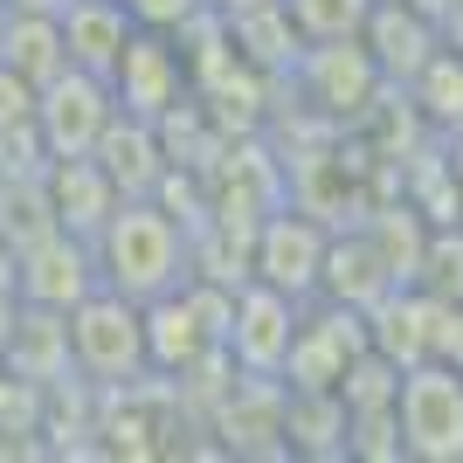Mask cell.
Here are the masks:
<instances>
[{
  "instance_id": "6da1fadb",
  "label": "cell",
  "mask_w": 463,
  "mask_h": 463,
  "mask_svg": "<svg viewBox=\"0 0 463 463\" xmlns=\"http://www.w3.org/2000/svg\"><path fill=\"white\" fill-rule=\"evenodd\" d=\"M90 256H97V284L132 298V305L187 284V229L174 222V208H159L153 194L146 201H118L104 214V229L90 235Z\"/></svg>"
},
{
  "instance_id": "7a4b0ae2",
  "label": "cell",
  "mask_w": 463,
  "mask_h": 463,
  "mask_svg": "<svg viewBox=\"0 0 463 463\" xmlns=\"http://www.w3.org/2000/svg\"><path fill=\"white\" fill-rule=\"evenodd\" d=\"M70 318V373L90 387H132L146 367V311L132 298H118V290L97 284L90 298L62 311Z\"/></svg>"
},
{
  "instance_id": "3957f363",
  "label": "cell",
  "mask_w": 463,
  "mask_h": 463,
  "mask_svg": "<svg viewBox=\"0 0 463 463\" xmlns=\"http://www.w3.org/2000/svg\"><path fill=\"white\" fill-rule=\"evenodd\" d=\"M394 422H402L408 463H463V367H449V360L402 367Z\"/></svg>"
},
{
  "instance_id": "277c9868",
  "label": "cell",
  "mask_w": 463,
  "mask_h": 463,
  "mask_svg": "<svg viewBox=\"0 0 463 463\" xmlns=\"http://www.w3.org/2000/svg\"><path fill=\"white\" fill-rule=\"evenodd\" d=\"M290 83L305 90V104L326 125H367L373 104L387 97L381 70H373L367 42L346 35V42H305V56H298V70H290Z\"/></svg>"
},
{
  "instance_id": "5b68a950",
  "label": "cell",
  "mask_w": 463,
  "mask_h": 463,
  "mask_svg": "<svg viewBox=\"0 0 463 463\" xmlns=\"http://www.w3.org/2000/svg\"><path fill=\"white\" fill-rule=\"evenodd\" d=\"M326 242H332V229L318 214H305L298 201H277V208L256 222L250 277L305 305V298H318V277H326Z\"/></svg>"
},
{
  "instance_id": "8992f818",
  "label": "cell",
  "mask_w": 463,
  "mask_h": 463,
  "mask_svg": "<svg viewBox=\"0 0 463 463\" xmlns=\"http://www.w3.org/2000/svg\"><path fill=\"white\" fill-rule=\"evenodd\" d=\"M367 311L360 305H339V298H305L298 311V332H290V353H284V387H339V373L367 353Z\"/></svg>"
},
{
  "instance_id": "52a82bcc",
  "label": "cell",
  "mask_w": 463,
  "mask_h": 463,
  "mask_svg": "<svg viewBox=\"0 0 463 463\" xmlns=\"http://www.w3.org/2000/svg\"><path fill=\"white\" fill-rule=\"evenodd\" d=\"M111 118H118L111 83L97 77V70H77V62H62L56 77L35 90V138H42V153H49V159L90 153Z\"/></svg>"
},
{
  "instance_id": "ba28073f",
  "label": "cell",
  "mask_w": 463,
  "mask_h": 463,
  "mask_svg": "<svg viewBox=\"0 0 463 463\" xmlns=\"http://www.w3.org/2000/svg\"><path fill=\"white\" fill-rule=\"evenodd\" d=\"M298 298H284V290L256 284V277H242L229 298V332H222V360H229L235 373H263V381H277L284 373V353H290V332H298Z\"/></svg>"
},
{
  "instance_id": "9c48e42d",
  "label": "cell",
  "mask_w": 463,
  "mask_h": 463,
  "mask_svg": "<svg viewBox=\"0 0 463 463\" xmlns=\"http://www.w3.org/2000/svg\"><path fill=\"white\" fill-rule=\"evenodd\" d=\"M111 97H118V111L153 118V125L187 97V62L174 49V28H132L125 56L111 62Z\"/></svg>"
},
{
  "instance_id": "30bf717a",
  "label": "cell",
  "mask_w": 463,
  "mask_h": 463,
  "mask_svg": "<svg viewBox=\"0 0 463 463\" xmlns=\"http://www.w3.org/2000/svg\"><path fill=\"white\" fill-rule=\"evenodd\" d=\"M97 290V256L83 235L70 229H49L35 242L14 250V298L21 305H42V311H70L77 298Z\"/></svg>"
},
{
  "instance_id": "8fae6325",
  "label": "cell",
  "mask_w": 463,
  "mask_h": 463,
  "mask_svg": "<svg viewBox=\"0 0 463 463\" xmlns=\"http://www.w3.org/2000/svg\"><path fill=\"white\" fill-rule=\"evenodd\" d=\"M360 42H367V56H373V70H381L387 90H408V83L422 77V62L443 49V28L429 14H415L408 0H373Z\"/></svg>"
},
{
  "instance_id": "7c38bea8",
  "label": "cell",
  "mask_w": 463,
  "mask_h": 463,
  "mask_svg": "<svg viewBox=\"0 0 463 463\" xmlns=\"http://www.w3.org/2000/svg\"><path fill=\"white\" fill-rule=\"evenodd\" d=\"M90 159L104 166V180L118 187V201H146V194H159V180H166V166H174L166 132H159L153 118H132V111H118L111 125H104V138L90 146Z\"/></svg>"
},
{
  "instance_id": "4fadbf2b",
  "label": "cell",
  "mask_w": 463,
  "mask_h": 463,
  "mask_svg": "<svg viewBox=\"0 0 463 463\" xmlns=\"http://www.w3.org/2000/svg\"><path fill=\"white\" fill-rule=\"evenodd\" d=\"M42 194H49L56 229L83 235V242H90V235L104 229V214L118 208V187L104 180V166H97L90 153H77V159H49V166H42Z\"/></svg>"
},
{
  "instance_id": "5bb4252c",
  "label": "cell",
  "mask_w": 463,
  "mask_h": 463,
  "mask_svg": "<svg viewBox=\"0 0 463 463\" xmlns=\"http://www.w3.org/2000/svg\"><path fill=\"white\" fill-rule=\"evenodd\" d=\"M56 21H62V56L111 83V62L125 56V42H132V28H138L132 7H125V0H70Z\"/></svg>"
},
{
  "instance_id": "9a60e30c",
  "label": "cell",
  "mask_w": 463,
  "mask_h": 463,
  "mask_svg": "<svg viewBox=\"0 0 463 463\" xmlns=\"http://www.w3.org/2000/svg\"><path fill=\"white\" fill-rule=\"evenodd\" d=\"M367 339H373V353L394 360V367L436 360V298L415 290V284H394L381 305L367 311Z\"/></svg>"
},
{
  "instance_id": "2e32d148",
  "label": "cell",
  "mask_w": 463,
  "mask_h": 463,
  "mask_svg": "<svg viewBox=\"0 0 463 463\" xmlns=\"http://www.w3.org/2000/svg\"><path fill=\"white\" fill-rule=\"evenodd\" d=\"M222 35H229V49L250 62L256 77H290L298 56H305V35H298V21L284 14V0L250 7V14H229V21H222Z\"/></svg>"
},
{
  "instance_id": "e0dca14e",
  "label": "cell",
  "mask_w": 463,
  "mask_h": 463,
  "mask_svg": "<svg viewBox=\"0 0 463 463\" xmlns=\"http://www.w3.org/2000/svg\"><path fill=\"white\" fill-rule=\"evenodd\" d=\"M387 290H394V270L381 263V250L367 242V229H353V235L332 229V242H326V277H318V298H339V305L373 311Z\"/></svg>"
},
{
  "instance_id": "ac0fdd59",
  "label": "cell",
  "mask_w": 463,
  "mask_h": 463,
  "mask_svg": "<svg viewBox=\"0 0 463 463\" xmlns=\"http://www.w3.org/2000/svg\"><path fill=\"white\" fill-rule=\"evenodd\" d=\"M284 457H346V402L332 387H284Z\"/></svg>"
},
{
  "instance_id": "d6986e66",
  "label": "cell",
  "mask_w": 463,
  "mask_h": 463,
  "mask_svg": "<svg viewBox=\"0 0 463 463\" xmlns=\"http://www.w3.org/2000/svg\"><path fill=\"white\" fill-rule=\"evenodd\" d=\"M0 62H7V70H14L21 83H49L62 70V21L56 14H42V7H14V14L0 21Z\"/></svg>"
},
{
  "instance_id": "ffe728a7",
  "label": "cell",
  "mask_w": 463,
  "mask_h": 463,
  "mask_svg": "<svg viewBox=\"0 0 463 463\" xmlns=\"http://www.w3.org/2000/svg\"><path fill=\"white\" fill-rule=\"evenodd\" d=\"M408 104H415V118H422V132H436V138H449V132H463V49H436V56L422 62V77L408 83Z\"/></svg>"
},
{
  "instance_id": "44dd1931",
  "label": "cell",
  "mask_w": 463,
  "mask_h": 463,
  "mask_svg": "<svg viewBox=\"0 0 463 463\" xmlns=\"http://www.w3.org/2000/svg\"><path fill=\"white\" fill-rule=\"evenodd\" d=\"M367 242L381 250V263L394 270V284H415V263H422V242H429V222L415 208H408L402 194L394 201H381V208H367Z\"/></svg>"
},
{
  "instance_id": "7402d4cb",
  "label": "cell",
  "mask_w": 463,
  "mask_h": 463,
  "mask_svg": "<svg viewBox=\"0 0 463 463\" xmlns=\"http://www.w3.org/2000/svg\"><path fill=\"white\" fill-rule=\"evenodd\" d=\"M415 290L443 298V305H463V222H449V229H429L422 263H415Z\"/></svg>"
},
{
  "instance_id": "603a6c76",
  "label": "cell",
  "mask_w": 463,
  "mask_h": 463,
  "mask_svg": "<svg viewBox=\"0 0 463 463\" xmlns=\"http://www.w3.org/2000/svg\"><path fill=\"white\" fill-rule=\"evenodd\" d=\"M284 14L298 21V35L305 42H346L367 28L373 0H284Z\"/></svg>"
},
{
  "instance_id": "cb8c5ba5",
  "label": "cell",
  "mask_w": 463,
  "mask_h": 463,
  "mask_svg": "<svg viewBox=\"0 0 463 463\" xmlns=\"http://www.w3.org/2000/svg\"><path fill=\"white\" fill-rule=\"evenodd\" d=\"M394 387H402V367H394L387 353L367 346L346 373H339V387H332V394L346 402V415H360V408H394Z\"/></svg>"
},
{
  "instance_id": "d4e9b609",
  "label": "cell",
  "mask_w": 463,
  "mask_h": 463,
  "mask_svg": "<svg viewBox=\"0 0 463 463\" xmlns=\"http://www.w3.org/2000/svg\"><path fill=\"white\" fill-rule=\"evenodd\" d=\"M346 457H367V463H408L394 408H360V415H346Z\"/></svg>"
},
{
  "instance_id": "484cf974",
  "label": "cell",
  "mask_w": 463,
  "mask_h": 463,
  "mask_svg": "<svg viewBox=\"0 0 463 463\" xmlns=\"http://www.w3.org/2000/svg\"><path fill=\"white\" fill-rule=\"evenodd\" d=\"M443 42H449V49H463V0H449V14H443Z\"/></svg>"
},
{
  "instance_id": "4316f807",
  "label": "cell",
  "mask_w": 463,
  "mask_h": 463,
  "mask_svg": "<svg viewBox=\"0 0 463 463\" xmlns=\"http://www.w3.org/2000/svg\"><path fill=\"white\" fill-rule=\"evenodd\" d=\"M443 159H449V174H457V187H463V132L443 138Z\"/></svg>"
},
{
  "instance_id": "83f0119b",
  "label": "cell",
  "mask_w": 463,
  "mask_h": 463,
  "mask_svg": "<svg viewBox=\"0 0 463 463\" xmlns=\"http://www.w3.org/2000/svg\"><path fill=\"white\" fill-rule=\"evenodd\" d=\"M208 7H214L222 21H229V14H250V7H270V0H208Z\"/></svg>"
},
{
  "instance_id": "f1b7e54d",
  "label": "cell",
  "mask_w": 463,
  "mask_h": 463,
  "mask_svg": "<svg viewBox=\"0 0 463 463\" xmlns=\"http://www.w3.org/2000/svg\"><path fill=\"white\" fill-rule=\"evenodd\" d=\"M408 7H415V14H429L436 28H443V14H449V0H408Z\"/></svg>"
}]
</instances>
